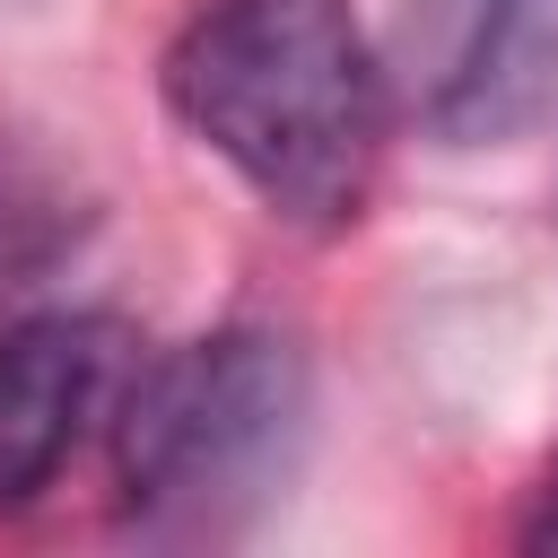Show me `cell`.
Masks as SVG:
<instances>
[{
	"instance_id": "cell-1",
	"label": "cell",
	"mask_w": 558,
	"mask_h": 558,
	"mask_svg": "<svg viewBox=\"0 0 558 558\" xmlns=\"http://www.w3.org/2000/svg\"><path fill=\"white\" fill-rule=\"evenodd\" d=\"M166 105L296 235L357 227L401 122L349 0H201L166 44Z\"/></svg>"
},
{
	"instance_id": "cell-2",
	"label": "cell",
	"mask_w": 558,
	"mask_h": 558,
	"mask_svg": "<svg viewBox=\"0 0 558 558\" xmlns=\"http://www.w3.org/2000/svg\"><path fill=\"white\" fill-rule=\"evenodd\" d=\"M314 418V366L279 323H218L131 366L113 401V471L157 523H218L288 480Z\"/></svg>"
},
{
	"instance_id": "cell-3",
	"label": "cell",
	"mask_w": 558,
	"mask_h": 558,
	"mask_svg": "<svg viewBox=\"0 0 558 558\" xmlns=\"http://www.w3.org/2000/svg\"><path fill=\"white\" fill-rule=\"evenodd\" d=\"M392 105L445 148H506L558 113V0H401Z\"/></svg>"
},
{
	"instance_id": "cell-4",
	"label": "cell",
	"mask_w": 558,
	"mask_h": 558,
	"mask_svg": "<svg viewBox=\"0 0 558 558\" xmlns=\"http://www.w3.org/2000/svg\"><path fill=\"white\" fill-rule=\"evenodd\" d=\"M140 349L113 314H26L0 331V514L35 506L78 436L122 401Z\"/></svg>"
},
{
	"instance_id": "cell-5",
	"label": "cell",
	"mask_w": 558,
	"mask_h": 558,
	"mask_svg": "<svg viewBox=\"0 0 558 558\" xmlns=\"http://www.w3.org/2000/svg\"><path fill=\"white\" fill-rule=\"evenodd\" d=\"M523 549H558V471L541 480V506H532V523H523Z\"/></svg>"
}]
</instances>
